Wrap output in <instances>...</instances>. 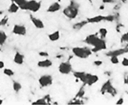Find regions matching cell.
I'll use <instances>...</instances> for the list:
<instances>
[{"mask_svg":"<svg viewBox=\"0 0 128 105\" xmlns=\"http://www.w3.org/2000/svg\"><path fill=\"white\" fill-rule=\"evenodd\" d=\"M72 52L75 56L81 59L88 58L93 54L92 50L88 47H74L72 48Z\"/></svg>","mask_w":128,"mask_h":105,"instance_id":"obj_1","label":"cell"},{"mask_svg":"<svg viewBox=\"0 0 128 105\" xmlns=\"http://www.w3.org/2000/svg\"><path fill=\"white\" fill-rule=\"evenodd\" d=\"M63 14L67 16L69 19H75L78 14V6L76 3H71L63 10Z\"/></svg>","mask_w":128,"mask_h":105,"instance_id":"obj_2","label":"cell"},{"mask_svg":"<svg viewBox=\"0 0 128 105\" xmlns=\"http://www.w3.org/2000/svg\"><path fill=\"white\" fill-rule=\"evenodd\" d=\"M41 8V2L36 0H28L26 4L22 7L20 10H30L32 12H38Z\"/></svg>","mask_w":128,"mask_h":105,"instance_id":"obj_3","label":"cell"},{"mask_svg":"<svg viewBox=\"0 0 128 105\" xmlns=\"http://www.w3.org/2000/svg\"><path fill=\"white\" fill-rule=\"evenodd\" d=\"M38 83L42 88L49 87L53 84V76L51 74H42L38 78Z\"/></svg>","mask_w":128,"mask_h":105,"instance_id":"obj_4","label":"cell"},{"mask_svg":"<svg viewBox=\"0 0 128 105\" xmlns=\"http://www.w3.org/2000/svg\"><path fill=\"white\" fill-rule=\"evenodd\" d=\"M72 64L69 61H63L58 65V72L61 74H69L72 73Z\"/></svg>","mask_w":128,"mask_h":105,"instance_id":"obj_5","label":"cell"},{"mask_svg":"<svg viewBox=\"0 0 128 105\" xmlns=\"http://www.w3.org/2000/svg\"><path fill=\"white\" fill-rule=\"evenodd\" d=\"M100 92H102V94H106V93L111 94L113 96H116V93H117V91L113 87V85L110 80H107L106 82L102 85V89H100Z\"/></svg>","mask_w":128,"mask_h":105,"instance_id":"obj_6","label":"cell"},{"mask_svg":"<svg viewBox=\"0 0 128 105\" xmlns=\"http://www.w3.org/2000/svg\"><path fill=\"white\" fill-rule=\"evenodd\" d=\"M100 39L102 38L98 37L96 34H89V36H86V38L83 40V42L86 43L87 45H90L92 47H94V46H96V44L100 41Z\"/></svg>","mask_w":128,"mask_h":105,"instance_id":"obj_7","label":"cell"},{"mask_svg":"<svg viewBox=\"0 0 128 105\" xmlns=\"http://www.w3.org/2000/svg\"><path fill=\"white\" fill-rule=\"evenodd\" d=\"M12 34H16V36H25L27 32V29L26 27L24 26V25H21V24H14V27H12Z\"/></svg>","mask_w":128,"mask_h":105,"instance_id":"obj_8","label":"cell"},{"mask_svg":"<svg viewBox=\"0 0 128 105\" xmlns=\"http://www.w3.org/2000/svg\"><path fill=\"white\" fill-rule=\"evenodd\" d=\"M98 76L96 74H89V73H86V81L84 85H87V86H92L94 85L95 83H96L98 81Z\"/></svg>","mask_w":128,"mask_h":105,"instance_id":"obj_9","label":"cell"},{"mask_svg":"<svg viewBox=\"0 0 128 105\" xmlns=\"http://www.w3.org/2000/svg\"><path fill=\"white\" fill-rule=\"evenodd\" d=\"M106 48H107L106 41H105L104 38H102L100 41L98 42L96 46H94L93 49H91V50H92L93 52H100V51H102V50H105Z\"/></svg>","mask_w":128,"mask_h":105,"instance_id":"obj_10","label":"cell"},{"mask_svg":"<svg viewBox=\"0 0 128 105\" xmlns=\"http://www.w3.org/2000/svg\"><path fill=\"white\" fill-rule=\"evenodd\" d=\"M30 19L32 21V23L34 24V26L36 27V29H40V30H42L44 29V22H43L41 19H39V18H36V17H34V16H30Z\"/></svg>","mask_w":128,"mask_h":105,"instance_id":"obj_11","label":"cell"},{"mask_svg":"<svg viewBox=\"0 0 128 105\" xmlns=\"http://www.w3.org/2000/svg\"><path fill=\"white\" fill-rule=\"evenodd\" d=\"M61 10V5L59 2H54L51 5L47 8V12H50V14H53V12H59Z\"/></svg>","mask_w":128,"mask_h":105,"instance_id":"obj_12","label":"cell"},{"mask_svg":"<svg viewBox=\"0 0 128 105\" xmlns=\"http://www.w3.org/2000/svg\"><path fill=\"white\" fill-rule=\"evenodd\" d=\"M53 66V61L49 58H45L43 60H39L38 62V67L39 68H50Z\"/></svg>","mask_w":128,"mask_h":105,"instance_id":"obj_13","label":"cell"},{"mask_svg":"<svg viewBox=\"0 0 128 105\" xmlns=\"http://www.w3.org/2000/svg\"><path fill=\"white\" fill-rule=\"evenodd\" d=\"M87 23L88 24H95V23H100L104 21V16H92V17H88L87 19Z\"/></svg>","mask_w":128,"mask_h":105,"instance_id":"obj_14","label":"cell"},{"mask_svg":"<svg viewBox=\"0 0 128 105\" xmlns=\"http://www.w3.org/2000/svg\"><path fill=\"white\" fill-rule=\"evenodd\" d=\"M125 52H128V49H118V50H115V51H111V52H107V56H120Z\"/></svg>","mask_w":128,"mask_h":105,"instance_id":"obj_15","label":"cell"},{"mask_svg":"<svg viewBox=\"0 0 128 105\" xmlns=\"http://www.w3.org/2000/svg\"><path fill=\"white\" fill-rule=\"evenodd\" d=\"M14 62L17 65H22L24 63V56L20 52H16L14 56Z\"/></svg>","mask_w":128,"mask_h":105,"instance_id":"obj_16","label":"cell"},{"mask_svg":"<svg viewBox=\"0 0 128 105\" xmlns=\"http://www.w3.org/2000/svg\"><path fill=\"white\" fill-rule=\"evenodd\" d=\"M73 74H74V76H75L76 78L80 80L83 84L85 83V81H86V73L85 72H74Z\"/></svg>","mask_w":128,"mask_h":105,"instance_id":"obj_17","label":"cell"},{"mask_svg":"<svg viewBox=\"0 0 128 105\" xmlns=\"http://www.w3.org/2000/svg\"><path fill=\"white\" fill-rule=\"evenodd\" d=\"M48 38L50 41L52 42H56L59 40V38H60V32L59 31H54L53 32H51L50 34H48Z\"/></svg>","mask_w":128,"mask_h":105,"instance_id":"obj_18","label":"cell"},{"mask_svg":"<svg viewBox=\"0 0 128 105\" xmlns=\"http://www.w3.org/2000/svg\"><path fill=\"white\" fill-rule=\"evenodd\" d=\"M20 10V8H19V6L16 4L14 2H12L11 5L9 6V9H8V12H10V14H16L18 10Z\"/></svg>","mask_w":128,"mask_h":105,"instance_id":"obj_19","label":"cell"},{"mask_svg":"<svg viewBox=\"0 0 128 105\" xmlns=\"http://www.w3.org/2000/svg\"><path fill=\"white\" fill-rule=\"evenodd\" d=\"M8 39V36L3 30H0V46H3Z\"/></svg>","mask_w":128,"mask_h":105,"instance_id":"obj_20","label":"cell"},{"mask_svg":"<svg viewBox=\"0 0 128 105\" xmlns=\"http://www.w3.org/2000/svg\"><path fill=\"white\" fill-rule=\"evenodd\" d=\"M12 89L14 91L16 92V93H18V92H20L22 89V85L20 82H18V81H16V80H14L12 81Z\"/></svg>","mask_w":128,"mask_h":105,"instance_id":"obj_21","label":"cell"},{"mask_svg":"<svg viewBox=\"0 0 128 105\" xmlns=\"http://www.w3.org/2000/svg\"><path fill=\"white\" fill-rule=\"evenodd\" d=\"M107 34H108V31L106 28H100L98 30V34H100V38H105L107 36Z\"/></svg>","mask_w":128,"mask_h":105,"instance_id":"obj_22","label":"cell"},{"mask_svg":"<svg viewBox=\"0 0 128 105\" xmlns=\"http://www.w3.org/2000/svg\"><path fill=\"white\" fill-rule=\"evenodd\" d=\"M3 74H5V76H12L14 74V72L12 70V69L10 68H4L3 69Z\"/></svg>","mask_w":128,"mask_h":105,"instance_id":"obj_23","label":"cell"},{"mask_svg":"<svg viewBox=\"0 0 128 105\" xmlns=\"http://www.w3.org/2000/svg\"><path fill=\"white\" fill-rule=\"evenodd\" d=\"M86 24H88V23H87V20L78 22V23H76V24H75V25H74V29H76V30H80L82 27L85 26Z\"/></svg>","mask_w":128,"mask_h":105,"instance_id":"obj_24","label":"cell"},{"mask_svg":"<svg viewBox=\"0 0 128 105\" xmlns=\"http://www.w3.org/2000/svg\"><path fill=\"white\" fill-rule=\"evenodd\" d=\"M48 102L46 101V98H38L36 100V101H34L32 102V104H34V105H39V104H47Z\"/></svg>","mask_w":128,"mask_h":105,"instance_id":"obj_25","label":"cell"},{"mask_svg":"<svg viewBox=\"0 0 128 105\" xmlns=\"http://www.w3.org/2000/svg\"><path fill=\"white\" fill-rule=\"evenodd\" d=\"M11 1L12 2H14L16 4H17V5L19 6L20 9L26 4V2H27V0H11Z\"/></svg>","mask_w":128,"mask_h":105,"instance_id":"obj_26","label":"cell"},{"mask_svg":"<svg viewBox=\"0 0 128 105\" xmlns=\"http://www.w3.org/2000/svg\"><path fill=\"white\" fill-rule=\"evenodd\" d=\"M110 62L116 65V64H118L120 63V59H118V56H110Z\"/></svg>","mask_w":128,"mask_h":105,"instance_id":"obj_27","label":"cell"},{"mask_svg":"<svg viewBox=\"0 0 128 105\" xmlns=\"http://www.w3.org/2000/svg\"><path fill=\"white\" fill-rule=\"evenodd\" d=\"M120 42L122 43H128V32H124L122 37H120Z\"/></svg>","mask_w":128,"mask_h":105,"instance_id":"obj_28","label":"cell"},{"mask_svg":"<svg viewBox=\"0 0 128 105\" xmlns=\"http://www.w3.org/2000/svg\"><path fill=\"white\" fill-rule=\"evenodd\" d=\"M84 94H85V91H84V88L82 87V88L80 89V91L78 92V94H76V98H81Z\"/></svg>","mask_w":128,"mask_h":105,"instance_id":"obj_29","label":"cell"},{"mask_svg":"<svg viewBox=\"0 0 128 105\" xmlns=\"http://www.w3.org/2000/svg\"><path fill=\"white\" fill-rule=\"evenodd\" d=\"M114 20H115V16H104V21L113 22Z\"/></svg>","mask_w":128,"mask_h":105,"instance_id":"obj_30","label":"cell"},{"mask_svg":"<svg viewBox=\"0 0 128 105\" xmlns=\"http://www.w3.org/2000/svg\"><path fill=\"white\" fill-rule=\"evenodd\" d=\"M122 64L123 67H128V58H123L122 60Z\"/></svg>","mask_w":128,"mask_h":105,"instance_id":"obj_31","label":"cell"},{"mask_svg":"<svg viewBox=\"0 0 128 105\" xmlns=\"http://www.w3.org/2000/svg\"><path fill=\"white\" fill-rule=\"evenodd\" d=\"M7 22H8V17L5 16L2 20H0V26H4V25H6V24H7Z\"/></svg>","mask_w":128,"mask_h":105,"instance_id":"obj_32","label":"cell"},{"mask_svg":"<svg viewBox=\"0 0 128 105\" xmlns=\"http://www.w3.org/2000/svg\"><path fill=\"white\" fill-rule=\"evenodd\" d=\"M38 56H41V58H47L49 56V52H38Z\"/></svg>","mask_w":128,"mask_h":105,"instance_id":"obj_33","label":"cell"},{"mask_svg":"<svg viewBox=\"0 0 128 105\" xmlns=\"http://www.w3.org/2000/svg\"><path fill=\"white\" fill-rule=\"evenodd\" d=\"M93 64H94V66L100 67V66H102V60H95V61L93 62Z\"/></svg>","mask_w":128,"mask_h":105,"instance_id":"obj_34","label":"cell"},{"mask_svg":"<svg viewBox=\"0 0 128 105\" xmlns=\"http://www.w3.org/2000/svg\"><path fill=\"white\" fill-rule=\"evenodd\" d=\"M123 102H124V101H123V98H120L118 100L117 102H116V104L120 105V104H123Z\"/></svg>","mask_w":128,"mask_h":105,"instance_id":"obj_35","label":"cell"},{"mask_svg":"<svg viewBox=\"0 0 128 105\" xmlns=\"http://www.w3.org/2000/svg\"><path fill=\"white\" fill-rule=\"evenodd\" d=\"M103 4H109V3H114V0H102Z\"/></svg>","mask_w":128,"mask_h":105,"instance_id":"obj_36","label":"cell"},{"mask_svg":"<svg viewBox=\"0 0 128 105\" xmlns=\"http://www.w3.org/2000/svg\"><path fill=\"white\" fill-rule=\"evenodd\" d=\"M5 68V62L0 60V69H4Z\"/></svg>","mask_w":128,"mask_h":105,"instance_id":"obj_37","label":"cell"},{"mask_svg":"<svg viewBox=\"0 0 128 105\" xmlns=\"http://www.w3.org/2000/svg\"><path fill=\"white\" fill-rule=\"evenodd\" d=\"M104 8H105V6H104V4H102L98 7V10H104Z\"/></svg>","mask_w":128,"mask_h":105,"instance_id":"obj_38","label":"cell"},{"mask_svg":"<svg viewBox=\"0 0 128 105\" xmlns=\"http://www.w3.org/2000/svg\"><path fill=\"white\" fill-rule=\"evenodd\" d=\"M124 83H125V84H127V85H128V74H127V76H126V78H124Z\"/></svg>","mask_w":128,"mask_h":105,"instance_id":"obj_39","label":"cell"},{"mask_svg":"<svg viewBox=\"0 0 128 105\" xmlns=\"http://www.w3.org/2000/svg\"><path fill=\"white\" fill-rule=\"evenodd\" d=\"M2 104H3V100L0 98V105H2Z\"/></svg>","mask_w":128,"mask_h":105,"instance_id":"obj_40","label":"cell"},{"mask_svg":"<svg viewBox=\"0 0 128 105\" xmlns=\"http://www.w3.org/2000/svg\"><path fill=\"white\" fill-rule=\"evenodd\" d=\"M3 14V12H1V10H0V14Z\"/></svg>","mask_w":128,"mask_h":105,"instance_id":"obj_41","label":"cell"},{"mask_svg":"<svg viewBox=\"0 0 128 105\" xmlns=\"http://www.w3.org/2000/svg\"><path fill=\"white\" fill-rule=\"evenodd\" d=\"M88 1H89V2H92V0H88Z\"/></svg>","mask_w":128,"mask_h":105,"instance_id":"obj_42","label":"cell"}]
</instances>
